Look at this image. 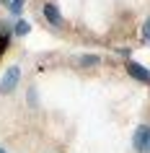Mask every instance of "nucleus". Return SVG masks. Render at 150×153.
Instances as JSON below:
<instances>
[{
	"mask_svg": "<svg viewBox=\"0 0 150 153\" xmlns=\"http://www.w3.org/2000/svg\"><path fill=\"white\" fill-rule=\"evenodd\" d=\"M41 13H44V18H47L49 24H55V26H60V24H62V16H60V8H57L55 3H47Z\"/></svg>",
	"mask_w": 150,
	"mask_h": 153,
	"instance_id": "nucleus-4",
	"label": "nucleus"
},
{
	"mask_svg": "<svg viewBox=\"0 0 150 153\" xmlns=\"http://www.w3.org/2000/svg\"><path fill=\"white\" fill-rule=\"evenodd\" d=\"M127 73L132 75V78H137V81H142V83H150V70L148 68H142L140 62H127Z\"/></svg>",
	"mask_w": 150,
	"mask_h": 153,
	"instance_id": "nucleus-3",
	"label": "nucleus"
},
{
	"mask_svg": "<svg viewBox=\"0 0 150 153\" xmlns=\"http://www.w3.org/2000/svg\"><path fill=\"white\" fill-rule=\"evenodd\" d=\"M142 36H145V39H150V18L145 21V26H142Z\"/></svg>",
	"mask_w": 150,
	"mask_h": 153,
	"instance_id": "nucleus-7",
	"label": "nucleus"
},
{
	"mask_svg": "<svg viewBox=\"0 0 150 153\" xmlns=\"http://www.w3.org/2000/svg\"><path fill=\"white\" fill-rule=\"evenodd\" d=\"M132 143L140 153H150V125H140L132 135Z\"/></svg>",
	"mask_w": 150,
	"mask_h": 153,
	"instance_id": "nucleus-1",
	"label": "nucleus"
},
{
	"mask_svg": "<svg viewBox=\"0 0 150 153\" xmlns=\"http://www.w3.org/2000/svg\"><path fill=\"white\" fill-rule=\"evenodd\" d=\"M8 8H10V13H21V8H24V0H8Z\"/></svg>",
	"mask_w": 150,
	"mask_h": 153,
	"instance_id": "nucleus-6",
	"label": "nucleus"
},
{
	"mask_svg": "<svg viewBox=\"0 0 150 153\" xmlns=\"http://www.w3.org/2000/svg\"><path fill=\"white\" fill-rule=\"evenodd\" d=\"M0 153H5V151H3V148H0Z\"/></svg>",
	"mask_w": 150,
	"mask_h": 153,
	"instance_id": "nucleus-8",
	"label": "nucleus"
},
{
	"mask_svg": "<svg viewBox=\"0 0 150 153\" xmlns=\"http://www.w3.org/2000/svg\"><path fill=\"white\" fill-rule=\"evenodd\" d=\"M18 78H21V70H18L16 65H13V68H8L5 78L0 81V91H3V94H10V91L18 86Z\"/></svg>",
	"mask_w": 150,
	"mask_h": 153,
	"instance_id": "nucleus-2",
	"label": "nucleus"
},
{
	"mask_svg": "<svg viewBox=\"0 0 150 153\" xmlns=\"http://www.w3.org/2000/svg\"><path fill=\"white\" fill-rule=\"evenodd\" d=\"M29 29H31V26L26 24V21H18V24H16V34H18V36H26Z\"/></svg>",
	"mask_w": 150,
	"mask_h": 153,
	"instance_id": "nucleus-5",
	"label": "nucleus"
}]
</instances>
